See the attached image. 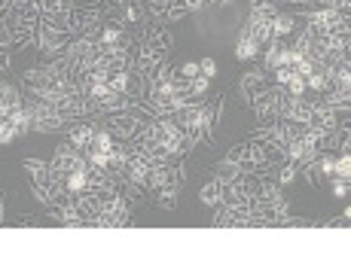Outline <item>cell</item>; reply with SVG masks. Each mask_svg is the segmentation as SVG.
<instances>
[{
	"instance_id": "cell-1",
	"label": "cell",
	"mask_w": 351,
	"mask_h": 274,
	"mask_svg": "<svg viewBox=\"0 0 351 274\" xmlns=\"http://www.w3.org/2000/svg\"><path fill=\"white\" fill-rule=\"evenodd\" d=\"M171 49H174L171 25L147 22L144 28L134 34V64H132V70H138L141 77H147L153 68H159L162 61H168Z\"/></svg>"
},
{
	"instance_id": "cell-2",
	"label": "cell",
	"mask_w": 351,
	"mask_h": 274,
	"mask_svg": "<svg viewBox=\"0 0 351 274\" xmlns=\"http://www.w3.org/2000/svg\"><path fill=\"white\" fill-rule=\"evenodd\" d=\"M101 6H104V18L123 25L128 31H141L150 22L144 0H101Z\"/></svg>"
},
{
	"instance_id": "cell-3",
	"label": "cell",
	"mask_w": 351,
	"mask_h": 274,
	"mask_svg": "<svg viewBox=\"0 0 351 274\" xmlns=\"http://www.w3.org/2000/svg\"><path fill=\"white\" fill-rule=\"evenodd\" d=\"M52 165H56V168L62 171V177H64V174H71V171H86V168H89L86 156L77 150V146L67 143V140H62V143L56 146V156H52Z\"/></svg>"
},
{
	"instance_id": "cell-4",
	"label": "cell",
	"mask_w": 351,
	"mask_h": 274,
	"mask_svg": "<svg viewBox=\"0 0 351 274\" xmlns=\"http://www.w3.org/2000/svg\"><path fill=\"white\" fill-rule=\"evenodd\" d=\"M223 159H229V162H232V165H239L241 171L266 174V168H263L260 156H256V150H254V143H251V137H247V140H241V143H235V146L226 152Z\"/></svg>"
},
{
	"instance_id": "cell-5",
	"label": "cell",
	"mask_w": 351,
	"mask_h": 274,
	"mask_svg": "<svg viewBox=\"0 0 351 274\" xmlns=\"http://www.w3.org/2000/svg\"><path fill=\"white\" fill-rule=\"evenodd\" d=\"M269 85H272V79H269V73L266 70H247L245 77H241V101H251L254 95H260L263 89H269Z\"/></svg>"
},
{
	"instance_id": "cell-6",
	"label": "cell",
	"mask_w": 351,
	"mask_h": 274,
	"mask_svg": "<svg viewBox=\"0 0 351 274\" xmlns=\"http://www.w3.org/2000/svg\"><path fill=\"white\" fill-rule=\"evenodd\" d=\"M260 52H263V46L256 43L254 37H247L245 31H241L239 43H235V58H239L241 64H245V61H256V58H260Z\"/></svg>"
},
{
	"instance_id": "cell-7",
	"label": "cell",
	"mask_w": 351,
	"mask_h": 274,
	"mask_svg": "<svg viewBox=\"0 0 351 274\" xmlns=\"http://www.w3.org/2000/svg\"><path fill=\"white\" fill-rule=\"evenodd\" d=\"M241 171L239 165H232L229 162V159H220L217 165H214V180H217V183H229V180H235V177H241Z\"/></svg>"
},
{
	"instance_id": "cell-8",
	"label": "cell",
	"mask_w": 351,
	"mask_h": 274,
	"mask_svg": "<svg viewBox=\"0 0 351 274\" xmlns=\"http://www.w3.org/2000/svg\"><path fill=\"white\" fill-rule=\"evenodd\" d=\"M40 16H56V12H71L73 0H37Z\"/></svg>"
},
{
	"instance_id": "cell-9",
	"label": "cell",
	"mask_w": 351,
	"mask_h": 274,
	"mask_svg": "<svg viewBox=\"0 0 351 274\" xmlns=\"http://www.w3.org/2000/svg\"><path fill=\"white\" fill-rule=\"evenodd\" d=\"M156 207H162V210H174L178 207V192L174 189H162V192H153V195H147Z\"/></svg>"
},
{
	"instance_id": "cell-10",
	"label": "cell",
	"mask_w": 351,
	"mask_h": 274,
	"mask_svg": "<svg viewBox=\"0 0 351 274\" xmlns=\"http://www.w3.org/2000/svg\"><path fill=\"white\" fill-rule=\"evenodd\" d=\"M217 202H220V183H217V180H211V183H208L205 189H202V204L214 207Z\"/></svg>"
},
{
	"instance_id": "cell-11",
	"label": "cell",
	"mask_w": 351,
	"mask_h": 274,
	"mask_svg": "<svg viewBox=\"0 0 351 274\" xmlns=\"http://www.w3.org/2000/svg\"><path fill=\"white\" fill-rule=\"evenodd\" d=\"M178 77H184V79H193V77H199V61H180L178 64Z\"/></svg>"
},
{
	"instance_id": "cell-12",
	"label": "cell",
	"mask_w": 351,
	"mask_h": 274,
	"mask_svg": "<svg viewBox=\"0 0 351 274\" xmlns=\"http://www.w3.org/2000/svg\"><path fill=\"white\" fill-rule=\"evenodd\" d=\"M199 73H202V77H208V79H214V77H217V61H214V58H202V61H199Z\"/></svg>"
},
{
	"instance_id": "cell-13",
	"label": "cell",
	"mask_w": 351,
	"mask_h": 274,
	"mask_svg": "<svg viewBox=\"0 0 351 274\" xmlns=\"http://www.w3.org/2000/svg\"><path fill=\"white\" fill-rule=\"evenodd\" d=\"M333 183V195L336 198H346L348 195V180H330Z\"/></svg>"
},
{
	"instance_id": "cell-14",
	"label": "cell",
	"mask_w": 351,
	"mask_h": 274,
	"mask_svg": "<svg viewBox=\"0 0 351 274\" xmlns=\"http://www.w3.org/2000/svg\"><path fill=\"white\" fill-rule=\"evenodd\" d=\"M0 225H3V198H0Z\"/></svg>"
}]
</instances>
